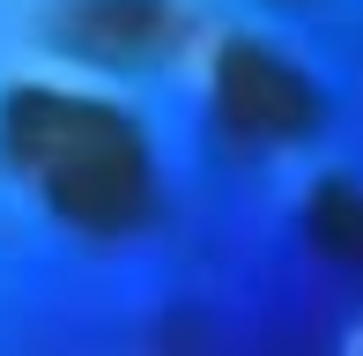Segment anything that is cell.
<instances>
[{"instance_id": "obj_1", "label": "cell", "mask_w": 363, "mask_h": 356, "mask_svg": "<svg viewBox=\"0 0 363 356\" xmlns=\"http://www.w3.org/2000/svg\"><path fill=\"white\" fill-rule=\"evenodd\" d=\"M8 134H15V156L38 164V178L52 186V201L67 208L74 223L111 230V223L141 216L148 156H141V141L126 134L111 111L52 96V89H30V96H15Z\"/></svg>"}, {"instance_id": "obj_2", "label": "cell", "mask_w": 363, "mask_h": 356, "mask_svg": "<svg viewBox=\"0 0 363 356\" xmlns=\"http://www.w3.org/2000/svg\"><path fill=\"white\" fill-rule=\"evenodd\" d=\"M216 96H223L230 126H245V134H304L311 111H319L311 82L289 67L282 52H259V45H230L223 52Z\"/></svg>"}]
</instances>
